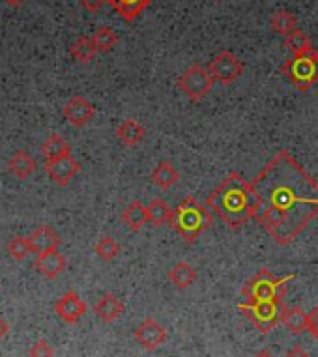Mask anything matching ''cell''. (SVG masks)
<instances>
[{
	"label": "cell",
	"instance_id": "obj_1",
	"mask_svg": "<svg viewBox=\"0 0 318 357\" xmlns=\"http://www.w3.org/2000/svg\"><path fill=\"white\" fill-rule=\"evenodd\" d=\"M259 199L255 219L279 245H289L318 215V183L287 150L268 161L255 178Z\"/></svg>",
	"mask_w": 318,
	"mask_h": 357
},
{
	"label": "cell",
	"instance_id": "obj_2",
	"mask_svg": "<svg viewBox=\"0 0 318 357\" xmlns=\"http://www.w3.org/2000/svg\"><path fill=\"white\" fill-rule=\"evenodd\" d=\"M208 210L215 211L219 219L227 222L232 230L242 229L243 225L253 219L259 208V199L253 185L238 172H230L206 199Z\"/></svg>",
	"mask_w": 318,
	"mask_h": 357
},
{
	"label": "cell",
	"instance_id": "obj_3",
	"mask_svg": "<svg viewBox=\"0 0 318 357\" xmlns=\"http://www.w3.org/2000/svg\"><path fill=\"white\" fill-rule=\"evenodd\" d=\"M171 227L186 243H193L202 232L212 227V215L208 206L188 197L172 210Z\"/></svg>",
	"mask_w": 318,
	"mask_h": 357
},
{
	"label": "cell",
	"instance_id": "obj_4",
	"mask_svg": "<svg viewBox=\"0 0 318 357\" xmlns=\"http://www.w3.org/2000/svg\"><path fill=\"white\" fill-rule=\"evenodd\" d=\"M283 73L300 92L311 90L318 82V51L315 47L285 60Z\"/></svg>",
	"mask_w": 318,
	"mask_h": 357
},
{
	"label": "cell",
	"instance_id": "obj_5",
	"mask_svg": "<svg viewBox=\"0 0 318 357\" xmlns=\"http://www.w3.org/2000/svg\"><path fill=\"white\" fill-rule=\"evenodd\" d=\"M294 273L283 277H275L268 270H260L257 275L249 279L242 288V296L245 301H262V299H271L279 301L283 299L289 282L294 279Z\"/></svg>",
	"mask_w": 318,
	"mask_h": 357
},
{
	"label": "cell",
	"instance_id": "obj_6",
	"mask_svg": "<svg viewBox=\"0 0 318 357\" xmlns=\"http://www.w3.org/2000/svg\"><path fill=\"white\" fill-rule=\"evenodd\" d=\"M238 309L242 310L248 317V320L259 329L260 333H270L271 329L277 328V324L283 322L285 307L283 299L271 301V299H262V301H243L238 305Z\"/></svg>",
	"mask_w": 318,
	"mask_h": 357
},
{
	"label": "cell",
	"instance_id": "obj_7",
	"mask_svg": "<svg viewBox=\"0 0 318 357\" xmlns=\"http://www.w3.org/2000/svg\"><path fill=\"white\" fill-rule=\"evenodd\" d=\"M213 82L215 81H213V77L210 75L208 68H204V66L201 64H193L189 66L188 70L180 75V79H178V88H180L191 101H201L202 98H206V96L210 94Z\"/></svg>",
	"mask_w": 318,
	"mask_h": 357
},
{
	"label": "cell",
	"instance_id": "obj_8",
	"mask_svg": "<svg viewBox=\"0 0 318 357\" xmlns=\"http://www.w3.org/2000/svg\"><path fill=\"white\" fill-rule=\"evenodd\" d=\"M208 71H210V75L213 77V81L221 82V84H230V82H234L238 77L242 75L243 70H245V66L238 56H236L232 51H219L212 60H210V64L206 66Z\"/></svg>",
	"mask_w": 318,
	"mask_h": 357
},
{
	"label": "cell",
	"instance_id": "obj_9",
	"mask_svg": "<svg viewBox=\"0 0 318 357\" xmlns=\"http://www.w3.org/2000/svg\"><path fill=\"white\" fill-rule=\"evenodd\" d=\"M81 170V163L77 161L73 155H64V158L54 159V161H47L45 163V172L53 180L56 185H68V183L77 176V172Z\"/></svg>",
	"mask_w": 318,
	"mask_h": 357
},
{
	"label": "cell",
	"instance_id": "obj_10",
	"mask_svg": "<svg viewBox=\"0 0 318 357\" xmlns=\"http://www.w3.org/2000/svg\"><path fill=\"white\" fill-rule=\"evenodd\" d=\"M54 312L59 314L60 320L66 324H77L86 314V303L77 292H66L62 298L54 303Z\"/></svg>",
	"mask_w": 318,
	"mask_h": 357
},
{
	"label": "cell",
	"instance_id": "obj_11",
	"mask_svg": "<svg viewBox=\"0 0 318 357\" xmlns=\"http://www.w3.org/2000/svg\"><path fill=\"white\" fill-rule=\"evenodd\" d=\"M135 339L144 350H158L159 346L169 339V335H167V329L161 324L156 322L153 318H146L135 329Z\"/></svg>",
	"mask_w": 318,
	"mask_h": 357
},
{
	"label": "cell",
	"instance_id": "obj_12",
	"mask_svg": "<svg viewBox=\"0 0 318 357\" xmlns=\"http://www.w3.org/2000/svg\"><path fill=\"white\" fill-rule=\"evenodd\" d=\"M94 105H92L86 98H83V96L71 98V100L64 105V118L71 123V126H75V128H83V126H86V123L94 118Z\"/></svg>",
	"mask_w": 318,
	"mask_h": 357
},
{
	"label": "cell",
	"instance_id": "obj_13",
	"mask_svg": "<svg viewBox=\"0 0 318 357\" xmlns=\"http://www.w3.org/2000/svg\"><path fill=\"white\" fill-rule=\"evenodd\" d=\"M30 249L36 255H42V252L53 251V249H59V245L62 243L60 236L56 234V230L47 227V225H42L38 229L32 230V234L29 236Z\"/></svg>",
	"mask_w": 318,
	"mask_h": 357
},
{
	"label": "cell",
	"instance_id": "obj_14",
	"mask_svg": "<svg viewBox=\"0 0 318 357\" xmlns=\"http://www.w3.org/2000/svg\"><path fill=\"white\" fill-rule=\"evenodd\" d=\"M34 264L36 268H38V271H40L42 275L47 277V279H56V277L66 270V258L59 249H53V251L38 255Z\"/></svg>",
	"mask_w": 318,
	"mask_h": 357
},
{
	"label": "cell",
	"instance_id": "obj_15",
	"mask_svg": "<svg viewBox=\"0 0 318 357\" xmlns=\"http://www.w3.org/2000/svg\"><path fill=\"white\" fill-rule=\"evenodd\" d=\"M94 312L98 314V318H100L101 322L111 324L122 317V312H124V303H122L114 294L107 292L96 301Z\"/></svg>",
	"mask_w": 318,
	"mask_h": 357
},
{
	"label": "cell",
	"instance_id": "obj_16",
	"mask_svg": "<svg viewBox=\"0 0 318 357\" xmlns=\"http://www.w3.org/2000/svg\"><path fill=\"white\" fill-rule=\"evenodd\" d=\"M122 221L128 225V229L131 232H139V230L148 222L146 206L142 204L141 200H133L126 206V210L122 211Z\"/></svg>",
	"mask_w": 318,
	"mask_h": 357
},
{
	"label": "cell",
	"instance_id": "obj_17",
	"mask_svg": "<svg viewBox=\"0 0 318 357\" xmlns=\"http://www.w3.org/2000/svg\"><path fill=\"white\" fill-rule=\"evenodd\" d=\"M109 4L122 15L126 23H131L152 4V0H109Z\"/></svg>",
	"mask_w": 318,
	"mask_h": 357
},
{
	"label": "cell",
	"instance_id": "obj_18",
	"mask_svg": "<svg viewBox=\"0 0 318 357\" xmlns=\"http://www.w3.org/2000/svg\"><path fill=\"white\" fill-rule=\"evenodd\" d=\"M144 135H146V129L142 128L137 120H131V118L124 120L116 128V137L124 142L126 146H137L139 142H142Z\"/></svg>",
	"mask_w": 318,
	"mask_h": 357
},
{
	"label": "cell",
	"instance_id": "obj_19",
	"mask_svg": "<svg viewBox=\"0 0 318 357\" xmlns=\"http://www.w3.org/2000/svg\"><path fill=\"white\" fill-rule=\"evenodd\" d=\"M8 170H10L13 176H17V178L24 180V178H29V176L36 170V161L29 152L19 150V152L8 161Z\"/></svg>",
	"mask_w": 318,
	"mask_h": 357
},
{
	"label": "cell",
	"instance_id": "obj_20",
	"mask_svg": "<svg viewBox=\"0 0 318 357\" xmlns=\"http://www.w3.org/2000/svg\"><path fill=\"white\" fill-rule=\"evenodd\" d=\"M178 180H180V172H178L169 161H161V163L152 170V182L161 189L172 188Z\"/></svg>",
	"mask_w": 318,
	"mask_h": 357
},
{
	"label": "cell",
	"instance_id": "obj_21",
	"mask_svg": "<svg viewBox=\"0 0 318 357\" xmlns=\"http://www.w3.org/2000/svg\"><path fill=\"white\" fill-rule=\"evenodd\" d=\"M98 49L94 45V40L89 38V36H81L73 41V45L70 47V54L73 56V60H77L79 64H89L90 60L94 59Z\"/></svg>",
	"mask_w": 318,
	"mask_h": 357
},
{
	"label": "cell",
	"instance_id": "obj_22",
	"mask_svg": "<svg viewBox=\"0 0 318 357\" xmlns=\"http://www.w3.org/2000/svg\"><path fill=\"white\" fill-rule=\"evenodd\" d=\"M169 279L174 287L178 288H189L197 281V270L188 262H178L176 266H172L169 271Z\"/></svg>",
	"mask_w": 318,
	"mask_h": 357
},
{
	"label": "cell",
	"instance_id": "obj_23",
	"mask_svg": "<svg viewBox=\"0 0 318 357\" xmlns=\"http://www.w3.org/2000/svg\"><path fill=\"white\" fill-rule=\"evenodd\" d=\"M42 153L43 158L47 161H54V159L64 158V155H70L71 146L70 142L66 141L64 137L60 135H51L47 141L42 144Z\"/></svg>",
	"mask_w": 318,
	"mask_h": 357
},
{
	"label": "cell",
	"instance_id": "obj_24",
	"mask_svg": "<svg viewBox=\"0 0 318 357\" xmlns=\"http://www.w3.org/2000/svg\"><path fill=\"white\" fill-rule=\"evenodd\" d=\"M146 213L148 222H152L153 227H161V225H165V222H171L172 219L171 206L167 204L163 199L152 200V202L146 206Z\"/></svg>",
	"mask_w": 318,
	"mask_h": 357
},
{
	"label": "cell",
	"instance_id": "obj_25",
	"mask_svg": "<svg viewBox=\"0 0 318 357\" xmlns=\"http://www.w3.org/2000/svg\"><path fill=\"white\" fill-rule=\"evenodd\" d=\"M271 29L275 30L277 34L287 36L292 34L294 30H298V17H296L292 12H287V10H279L271 15Z\"/></svg>",
	"mask_w": 318,
	"mask_h": 357
},
{
	"label": "cell",
	"instance_id": "obj_26",
	"mask_svg": "<svg viewBox=\"0 0 318 357\" xmlns=\"http://www.w3.org/2000/svg\"><path fill=\"white\" fill-rule=\"evenodd\" d=\"M283 324L290 333H303V331H307V312H303L300 307H290V309L285 310Z\"/></svg>",
	"mask_w": 318,
	"mask_h": 357
},
{
	"label": "cell",
	"instance_id": "obj_27",
	"mask_svg": "<svg viewBox=\"0 0 318 357\" xmlns=\"http://www.w3.org/2000/svg\"><path fill=\"white\" fill-rule=\"evenodd\" d=\"M285 47L289 49L290 54H300L305 53L309 49H312L311 40H309V36L303 32V30H294L292 34H289L285 38Z\"/></svg>",
	"mask_w": 318,
	"mask_h": 357
},
{
	"label": "cell",
	"instance_id": "obj_28",
	"mask_svg": "<svg viewBox=\"0 0 318 357\" xmlns=\"http://www.w3.org/2000/svg\"><path fill=\"white\" fill-rule=\"evenodd\" d=\"M92 40H94L98 53H107V51L114 49V45L118 43V34L112 29H109V26H101L100 30H96Z\"/></svg>",
	"mask_w": 318,
	"mask_h": 357
},
{
	"label": "cell",
	"instance_id": "obj_29",
	"mask_svg": "<svg viewBox=\"0 0 318 357\" xmlns=\"http://www.w3.org/2000/svg\"><path fill=\"white\" fill-rule=\"evenodd\" d=\"M96 255L103 260V262H111L114 258L118 257V252H120V245H118V241L111 236H105V238H101L94 247Z\"/></svg>",
	"mask_w": 318,
	"mask_h": 357
},
{
	"label": "cell",
	"instance_id": "obj_30",
	"mask_svg": "<svg viewBox=\"0 0 318 357\" xmlns=\"http://www.w3.org/2000/svg\"><path fill=\"white\" fill-rule=\"evenodd\" d=\"M32 249H30V241L29 238H23V236H15L13 240H10L8 243V255L13 258V260H24V258L29 257Z\"/></svg>",
	"mask_w": 318,
	"mask_h": 357
},
{
	"label": "cell",
	"instance_id": "obj_31",
	"mask_svg": "<svg viewBox=\"0 0 318 357\" xmlns=\"http://www.w3.org/2000/svg\"><path fill=\"white\" fill-rule=\"evenodd\" d=\"M29 357H54L53 346L49 344L47 340H38L30 346Z\"/></svg>",
	"mask_w": 318,
	"mask_h": 357
},
{
	"label": "cell",
	"instance_id": "obj_32",
	"mask_svg": "<svg viewBox=\"0 0 318 357\" xmlns=\"http://www.w3.org/2000/svg\"><path fill=\"white\" fill-rule=\"evenodd\" d=\"M307 331L317 339L318 337V307L311 310V312H307Z\"/></svg>",
	"mask_w": 318,
	"mask_h": 357
},
{
	"label": "cell",
	"instance_id": "obj_33",
	"mask_svg": "<svg viewBox=\"0 0 318 357\" xmlns=\"http://www.w3.org/2000/svg\"><path fill=\"white\" fill-rule=\"evenodd\" d=\"M79 2H81V6H83L84 10H89V12H100L101 8H103V4L109 2V0H79Z\"/></svg>",
	"mask_w": 318,
	"mask_h": 357
},
{
	"label": "cell",
	"instance_id": "obj_34",
	"mask_svg": "<svg viewBox=\"0 0 318 357\" xmlns=\"http://www.w3.org/2000/svg\"><path fill=\"white\" fill-rule=\"evenodd\" d=\"M285 357H309V354H307V351L303 350L301 346H294L292 350L287 351V356Z\"/></svg>",
	"mask_w": 318,
	"mask_h": 357
},
{
	"label": "cell",
	"instance_id": "obj_35",
	"mask_svg": "<svg viewBox=\"0 0 318 357\" xmlns=\"http://www.w3.org/2000/svg\"><path fill=\"white\" fill-rule=\"evenodd\" d=\"M8 329H10V328H8V324L4 322L2 318H0V340H2V339H4V337H6V335H8Z\"/></svg>",
	"mask_w": 318,
	"mask_h": 357
},
{
	"label": "cell",
	"instance_id": "obj_36",
	"mask_svg": "<svg viewBox=\"0 0 318 357\" xmlns=\"http://www.w3.org/2000/svg\"><path fill=\"white\" fill-rule=\"evenodd\" d=\"M6 4H10V6H21L24 0H4Z\"/></svg>",
	"mask_w": 318,
	"mask_h": 357
},
{
	"label": "cell",
	"instance_id": "obj_37",
	"mask_svg": "<svg viewBox=\"0 0 318 357\" xmlns=\"http://www.w3.org/2000/svg\"><path fill=\"white\" fill-rule=\"evenodd\" d=\"M255 357H273V356H271V354L268 350H262V351H259V354H257V356H255Z\"/></svg>",
	"mask_w": 318,
	"mask_h": 357
},
{
	"label": "cell",
	"instance_id": "obj_38",
	"mask_svg": "<svg viewBox=\"0 0 318 357\" xmlns=\"http://www.w3.org/2000/svg\"><path fill=\"white\" fill-rule=\"evenodd\" d=\"M215 2H223V0H215Z\"/></svg>",
	"mask_w": 318,
	"mask_h": 357
},
{
	"label": "cell",
	"instance_id": "obj_39",
	"mask_svg": "<svg viewBox=\"0 0 318 357\" xmlns=\"http://www.w3.org/2000/svg\"><path fill=\"white\" fill-rule=\"evenodd\" d=\"M317 340H318V337H317Z\"/></svg>",
	"mask_w": 318,
	"mask_h": 357
}]
</instances>
